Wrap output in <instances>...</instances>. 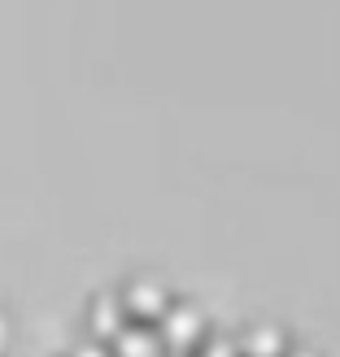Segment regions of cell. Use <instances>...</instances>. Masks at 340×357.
<instances>
[{
    "label": "cell",
    "mask_w": 340,
    "mask_h": 357,
    "mask_svg": "<svg viewBox=\"0 0 340 357\" xmlns=\"http://www.w3.org/2000/svg\"><path fill=\"white\" fill-rule=\"evenodd\" d=\"M75 357H114V353L105 349L101 340H92V344H79V349H75Z\"/></svg>",
    "instance_id": "obj_7"
},
{
    "label": "cell",
    "mask_w": 340,
    "mask_h": 357,
    "mask_svg": "<svg viewBox=\"0 0 340 357\" xmlns=\"http://www.w3.org/2000/svg\"><path fill=\"white\" fill-rule=\"evenodd\" d=\"M196 357H240V344H236V335H205L196 344Z\"/></svg>",
    "instance_id": "obj_6"
},
{
    "label": "cell",
    "mask_w": 340,
    "mask_h": 357,
    "mask_svg": "<svg viewBox=\"0 0 340 357\" xmlns=\"http://www.w3.org/2000/svg\"><path fill=\"white\" fill-rule=\"evenodd\" d=\"M166 357H188V353H166Z\"/></svg>",
    "instance_id": "obj_10"
},
{
    "label": "cell",
    "mask_w": 340,
    "mask_h": 357,
    "mask_svg": "<svg viewBox=\"0 0 340 357\" xmlns=\"http://www.w3.org/2000/svg\"><path fill=\"white\" fill-rule=\"evenodd\" d=\"M114 357H166V344L153 327H122L114 335Z\"/></svg>",
    "instance_id": "obj_3"
},
{
    "label": "cell",
    "mask_w": 340,
    "mask_h": 357,
    "mask_svg": "<svg viewBox=\"0 0 340 357\" xmlns=\"http://www.w3.org/2000/svg\"><path fill=\"white\" fill-rule=\"evenodd\" d=\"M118 301H122V310H127V318H140V323H157V318L170 310V292L157 279H131Z\"/></svg>",
    "instance_id": "obj_2"
},
{
    "label": "cell",
    "mask_w": 340,
    "mask_h": 357,
    "mask_svg": "<svg viewBox=\"0 0 340 357\" xmlns=\"http://www.w3.org/2000/svg\"><path fill=\"white\" fill-rule=\"evenodd\" d=\"M87 323H92V335L105 344V340H114V335L127 327V310H122L118 296H101L92 305V314H87Z\"/></svg>",
    "instance_id": "obj_4"
},
{
    "label": "cell",
    "mask_w": 340,
    "mask_h": 357,
    "mask_svg": "<svg viewBox=\"0 0 340 357\" xmlns=\"http://www.w3.org/2000/svg\"><path fill=\"white\" fill-rule=\"evenodd\" d=\"M5 335H9V331H5V318H0V349H5Z\"/></svg>",
    "instance_id": "obj_9"
},
{
    "label": "cell",
    "mask_w": 340,
    "mask_h": 357,
    "mask_svg": "<svg viewBox=\"0 0 340 357\" xmlns=\"http://www.w3.org/2000/svg\"><path fill=\"white\" fill-rule=\"evenodd\" d=\"M157 335L170 353H196V344L209 335L205 327V314L196 305H170L162 318H157Z\"/></svg>",
    "instance_id": "obj_1"
},
{
    "label": "cell",
    "mask_w": 340,
    "mask_h": 357,
    "mask_svg": "<svg viewBox=\"0 0 340 357\" xmlns=\"http://www.w3.org/2000/svg\"><path fill=\"white\" fill-rule=\"evenodd\" d=\"M236 344H240V357H283L288 353V340H283L279 327H249Z\"/></svg>",
    "instance_id": "obj_5"
},
{
    "label": "cell",
    "mask_w": 340,
    "mask_h": 357,
    "mask_svg": "<svg viewBox=\"0 0 340 357\" xmlns=\"http://www.w3.org/2000/svg\"><path fill=\"white\" fill-rule=\"evenodd\" d=\"M283 357H318V353H310V349H293V353H283Z\"/></svg>",
    "instance_id": "obj_8"
}]
</instances>
